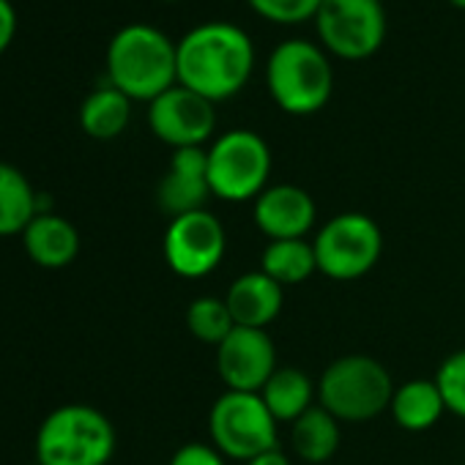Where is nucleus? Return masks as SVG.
I'll list each match as a JSON object with an SVG mask.
<instances>
[{
  "label": "nucleus",
  "instance_id": "1",
  "mask_svg": "<svg viewBox=\"0 0 465 465\" xmlns=\"http://www.w3.org/2000/svg\"><path fill=\"white\" fill-rule=\"evenodd\" d=\"M252 69L255 45L232 23H203L178 42V85L213 104L236 96Z\"/></svg>",
  "mask_w": 465,
  "mask_h": 465
},
{
  "label": "nucleus",
  "instance_id": "2",
  "mask_svg": "<svg viewBox=\"0 0 465 465\" xmlns=\"http://www.w3.org/2000/svg\"><path fill=\"white\" fill-rule=\"evenodd\" d=\"M107 80L137 102H153L178 83V45L153 25H126L107 47Z\"/></svg>",
  "mask_w": 465,
  "mask_h": 465
},
{
  "label": "nucleus",
  "instance_id": "3",
  "mask_svg": "<svg viewBox=\"0 0 465 465\" xmlns=\"http://www.w3.org/2000/svg\"><path fill=\"white\" fill-rule=\"evenodd\" d=\"M266 83L280 110L291 115H312L331 99L334 69L329 55L312 42L288 39L269 55Z\"/></svg>",
  "mask_w": 465,
  "mask_h": 465
},
{
  "label": "nucleus",
  "instance_id": "4",
  "mask_svg": "<svg viewBox=\"0 0 465 465\" xmlns=\"http://www.w3.org/2000/svg\"><path fill=\"white\" fill-rule=\"evenodd\" d=\"M115 451L110 419L91 405H61L36 432L39 465H107Z\"/></svg>",
  "mask_w": 465,
  "mask_h": 465
},
{
  "label": "nucleus",
  "instance_id": "5",
  "mask_svg": "<svg viewBox=\"0 0 465 465\" xmlns=\"http://www.w3.org/2000/svg\"><path fill=\"white\" fill-rule=\"evenodd\" d=\"M391 397L389 370L364 353L340 356L318 381V405L337 421H370L391 405Z\"/></svg>",
  "mask_w": 465,
  "mask_h": 465
},
{
  "label": "nucleus",
  "instance_id": "6",
  "mask_svg": "<svg viewBox=\"0 0 465 465\" xmlns=\"http://www.w3.org/2000/svg\"><path fill=\"white\" fill-rule=\"evenodd\" d=\"M280 421L255 391H224L208 413L213 446L232 460H255L263 451L280 449Z\"/></svg>",
  "mask_w": 465,
  "mask_h": 465
},
{
  "label": "nucleus",
  "instance_id": "7",
  "mask_svg": "<svg viewBox=\"0 0 465 465\" xmlns=\"http://www.w3.org/2000/svg\"><path fill=\"white\" fill-rule=\"evenodd\" d=\"M272 175V148L250 129H230L208 148L211 192L227 203L255 200Z\"/></svg>",
  "mask_w": 465,
  "mask_h": 465
},
{
  "label": "nucleus",
  "instance_id": "8",
  "mask_svg": "<svg viewBox=\"0 0 465 465\" xmlns=\"http://www.w3.org/2000/svg\"><path fill=\"white\" fill-rule=\"evenodd\" d=\"M318 272L329 280H359L375 269L383 250V236L367 213H340L329 219L312 242Z\"/></svg>",
  "mask_w": 465,
  "mask_h": 465
},
{
  "label": "nucleus",
  "instance_id": "9",
  "mask_svg": "<svg viewBox=\"0 0 465 465\" xmlns=\"http://www.w3.org/2000/svg\"><path fill=\"white\" fill-rule=\"evenodd\" d=\"M315 28L323 47L342 61L375 55L386 39V9L381 0H323Z\"/></svg>",
  "mask_w": 465,
  "mask_h": 465
},
{
  "label": "nucleus",
  "instance_id": "10",
  "mask_svg": "<svg viewBox=\"0 0 465 465\" xmlns=\"http://www.w3.org/2000/svg\"><path fill=\"white\" fill-rule=\"evenodd\" d=\"M227 236L211 211H192L170 219L164 230V261L183 280L211 274L224 258Z\"/></svg>",
  "mask_w": 465,
  "mask_h": 465
},
{
  "label": "nucleus",
  "instance_id": "11",
  "mask_svg": "<svg viewBox=\"0 0 465 465\" xmlns=\"http://www.w3.org/2000/svg\"><path fill=\"white\" fill-rule=\"evenodd\" d=\"M148 126L162 143L173 145L175 151L203 148L216 126L213 102L175 83L170 91L148 102Z\"/></svg>",
  "mask_w": 465,
  "mask_h": 465
},
{
  "label": "nucleus",
  "instance_id": "12",
  "mask_svg": "<svg viewBox=\"0 0 465 465\" xmlns=\"http://www.w3.org/2000/svg\"><path fill=\"white\" fill-rule=\"evenodd\" d=\"M216 370L230 391H255L277 372V351L266 329L236 326L216 348Z\"/></svg>",
  "mask_w": 465,
  "mask_h": 465
},
{
  "label": "nucleus",
  "instance_id": "13",
  "mask_svg": "<svg viewBox=\"0 0 465 465\" xmlns=\"http://www.w3.org/2000/svg\"><path fill=\"white\" fill-rule=\"evenodd\" d=\"M315 216L318 208L312 194L296 183L266 186L255 197V208H252V219L258 230L272 242L304 239L315 224Z\"/></svg>",
  "mask_w": 465,
  "mask_h": 465
},
{
  "label": "nucleus",
  "instance_id": "14",
  "mask_svg": "<svg viewBox=\"0 0 465 465\" xmlns=\"http://www.w3.org/2000/svg\"><path fill=\"white\" fill-rule=\"evenodd\" d=\"M211 192L208 181V151L203 148H178L173 151L170 167L156 186V203L170 219L205 211Z\"/></svg>",
  "mask_w": 465,
  "mask_h": 465
},
{
  "label": "nucleus",
  "instance_id": "15",
  "mask_svg": "<svg viewBox=\"0 0 465 465\" xmlns=\"http://www.w3.org/2000/svg\"><path fill=\"white\" fill-rule=\"evenodd\" d=\"M224 302H227V310H230L232 321H236V326L266 329L282 312L285 288L277 285L263 272H250L227 288Z\"/></svg>",
  "mask_w": 465,
  "mask_h": 465
},
{
  "label": "nucleus",
  "instance_id": "16",
  "mask_svg": "<svg viewBox=\"0 0 465 465\" xmlns=\"http://www.w3.org/2000/svg\"><path fill=\"white\" fill-rule=\"evenodd\" d=\"M23 247L42 269H66L80 255V232L66 216L36 213L23 232Z\"/></svg>",
  "mask_w": 465,
  "mask_h": 465
},
{
  "label": "nucleus",
  "instance_id": "17",
  "mask_svg": "<svg viewBox=\"0 0 465 465\" xmlns=\"http://www.w3.org/2000/svg\"><path fill=\"white\" fill-rule=\"evenodd\" d=\"M389 408H391L394 421L408 432H424V430L435 427L446 411L435 378L432 381H419V378L405 381L402 386L394 389Z\"/></svg>",
  "mask_w": 465,
  "mask_h": 465
},
{
  "label": "nucleus",
  "instance_id": "18",
  "mask_svg": "<svg viewBox=\"0 0 465 465\" xmlns=\"http://www.w3.org/2000/svg\"><path fill=\"white\" fill-rule=\"evenodd\" d=\"M261 397L277 421L293 424L299 416H304L315 405L312 400L318 397V389L307 372L296 367H277V372L261 389Z\"/></svg>",
  "mask_w": 465,
  "mask_h": 465
},
{
  "label": "nucleus",
  "instance_id": "19",
  "mask_svg": "<svg viewBox=\"0 0 465 465\" xmlns=\"http://www.w3.org/2000/svg\"><path fill=\"white\" fill-rule=\"evenodd\" d=\"M36 213L42 211L25 173L9 162H0V236H17V232L23 236Z\"/></svg>",
  "mask_w": 465,
  "mask_h": 465
},
{
  "label": "nucleus",
  "instance_id": "20",
  "mask_svg": "<svg viewBox=\"0 0 465 465\" xmlns=\"http://www.w3.org/2000/svg\"><path fill=\"white\" fill-rule=\"evenodd\" d=\"M291 446L304 462L321 465L331 460L340 446V421L326 408L312 405L291 424Z\"/></svg>",
  "mask_w": 465,
  "mask_h": 465
},
{
  "label": "nucleus",
  "instance_id": "21",
  "mask_svg": "<svg viewBox=\"0 0 465 465\" xmlns=\"http://www.w3.org/2000/svg\"><path fill=\"white\" fill-rule=\"evenodd\" d=\"M132 118V99L113 85L96 88L85 96L80 107V126L94 140H113L118 137Z\"/></svg>",
  "mask_w": 465,
  "mask_h": 465
},
{
  "label": "nucleus",
  "instance_id": "22",
  "mask_svg": "<svg viewBox=\"0 0 465 465\" xmlns=\"http://www.w3.org/2000/svg\"><path fill=\"white\" fill-rule=\"evenodd\" d=\"M261 272L282 288L302 285L318 272L315 250L307 239L272 242L261 255Z\"/></svg>",
  "mask_w": 465,
  "mask_h": 465
},
{
  "label": "nucleus",
  "instance_id": "23",
  "mask_svg": "<svg viewBox=\"0 0 465 465\" xmlns=\"http://www.w3.org/2000/svg\"><path fill=\"white\" fill-rule=\"evenodd\" d=\"M186 326H189V331H192L194 340L219 348L230 337V331L236 329V321H232L224 299L200 296L186 310Z\"/></svg>",
  "mask_w": 465,
  "mask_h": 465
},
{
  "label": "nucleus",
  "instance_id": "24",
  "mask_svg": "<svg viewBox=\"0 0 465 465\" xmlns=\"http://www.w3.org/2000/svg\"><path fill=\"white\" fill-rule=\"evenodd\" d=\"M435 383L440 389L446 411L465 419V348L449 353L440 361V367L435 372Z\"/></svg>",
  "mask_w": 465,
  "mask_h": 465
},
{
  "label": "nucleus",
  "instance_id": "25",
  "mask_svg": "<svg viewBox=\"0 0 465 465\" xmlns=\"http://www.w3.org/2000/svg\"><path fill=\"white\" fill-rule=\"evenodd\" d=\"M247 4L266 20L277 25H299L315 20L323 0H247Z\"/></svg>",
  "mask_w": 465,
  "mask_h": 465
},
{
  "label": "nucleus",
  "instance_id": "26",
  "mask_svg": "<svg viewBox=\"0 0 465 465\" xmlns=\"http://www.w3.org/2000/svg\"><path fill=\"white\" fill-rule=\"evenodd\" d=\"M222 457L224 454L216 446H208V443H186V446H181L173 454L170 465H224Z\"/></svg>",
  "mask_w": 465,
  "mask_h": 465
},
{
  "label": "nucleus",
  "instance_id": "27",
  "mask_svg": "<svg viewBox=\"0 0 465 465\" xmlns=\"http://www.w3.org/2000/svg\"><path fill=\"white\" fill-rule=\"evenodd\" d=\"M17 36V9L12 0H0V55L9 50Z\"/></svg>",
  "mask_w": 465,
  "mask_h": 465
},
{
  "label": "nucleus",
  "instance_id": "28",
  "mask_svg": "<svg viewBox=\"0 0 465 465\" xmlns=\"http://www.w3.org/2000/svg\"><path fill=\"white\" fill-rule=\"evenodd\" d=\"M247 465H291V460H288L280 449H272V451L258 454V457H255V460H250Z\"/></svg>",
  "mask_w": 465,
  "mask_h": 465
},
{
  "label": "nucleus",
  "instance_id": "29",
  "mask_svg": "<svg viewBox=\"0 0 465 465\" xmlns=\"http://www.w3.org/2000/svg\"><path fill=\"white\" fill-rule=\"evenodd\" d=\"M451 6H457V9H465V0H449Z\"/></svg>",
  "mask_w": 465,
  "mask_h": 465
},
{
  "label": "nucleus",
  "instance_id": "30",
  "mask_svg": "<svg viewBox=\"0 0 465 465\" xmlns=\"http://www.w3.org/2000/svg\"><path fill=\"white\" fill-rule=\"evenodd\" d=\"M170 4H173V0H170Z\"/></svg>",
  "mask_w": 465,
  "mask_h": 465
},
{
  "label": "nucleus",
  "instance_id": "31",
  "mask_svg": "<svg viewBox=\"0 0 465 465\" xmlns=\"http://www.w3.org/2000/svg\"><path fill=\"white\" fill-rule=\"evenodd\" d=\"M36 465H39V462H36Z\"/></svg>",
  "mask_w": 465,
  "mask_h": 465
}]
</instances>
